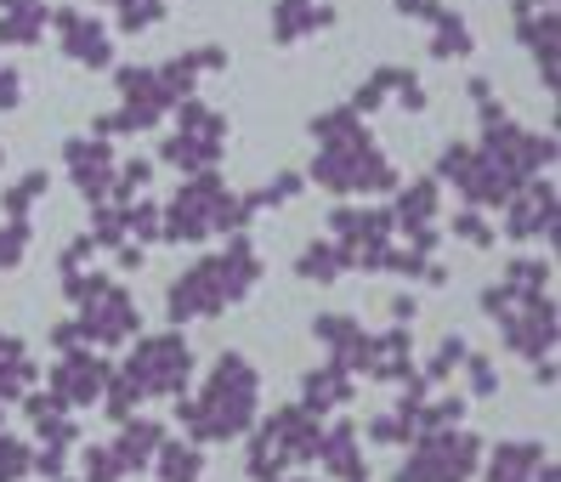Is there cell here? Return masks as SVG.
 Listing matches in <instances>:
<instances>
[{
    "mask_svg": "<svg viewBox=\"0 0 561 482\" xmlns=\"http://www.w3.org/2000/svg\"><path fill=\"white\" fill-rule=\"evenodd\" d=\"M459 233H466L471 244H493V233H488V221H482V216H459Z\"/></svg>",
    "mask_w": 561,
    "mask_h": 482,
    "instance_id": "10",
    "label": "cell"
},
{
    "mask_svg": "<svg viewBox=\"0 0 561 482\" xmlns=\"http://www.w3.org/2000/svg\"><path fill=\"white\" fill-rule=\"evenodd\" d=\"M341 267H352L346 262V244H318V250L301 255V278H312V284H329Z\"/></svg>",
    "mask_w": 561,
    "mask_h": 482,
    "instance_id": "5",
    "label": "cell"
},
{
    "mask_svg": "<svg viewBox=\"0 0 561 482\" xmlns=\"http://www.w3.org/2000/svg\"><path fill=\"white\" fill-rule=\"evenodd\" d=\"M28 250V228L23 221H12V228H0V267H18Z\"/></svg>",
    "mask_w": 561,
    "mask_h": 482,
    "instance_id": "7",
    "label": "cell"
},
{
    "mask_svg": "<svg viewBox=\"0 0 561 482\" xmlns=\"http://www.w3.org/2000/svg\"><path fill=\"white\" fill-rule=\"evenodd\" d=\"M41 193H46V176H23V182H18V187L7 193V210H12V216H23L28 205L41 199Z\"/></svg>",
    "mask_w": 561,
    "mask_h": 482,
    "instance_id": "8",
    "label": "cell"
},
{
    "mask_svg": "<svg viewBox=\"0 0 561 482\" xmlns=\"http://www.w3.org/2000/svg\"><path fill=\"white\" fill-rule=\"evenodd\" d=\"M341 398H346V380H335V364L307 375V403L312 409H329V403H341Z\"/></svg>",
    "mask_w": 561,
    "mask_h": 482,
    "instance_id": "6",
    "label": "cell"
},
{
    "mask_svg": "<svg viewBox=\"0 0 561 482\" xmlns=\"http://www.w3.org/2000/svg\"><path fill=\"white\" fill-rule=\"evenodd\" d=\"M23 471H28V455H23L18 443H7V437H0V482H18Z\"/></svg>",
    "mask_w": 561,
    "mask_h": 482,
    "instance_id": "9",
    "label": "cell"
},
{
    "mask_svg": "<svg viewBox=\"0 0 561 482\" xmlns=\"http://www.w3.org/2000/svg\"><path fill=\"white\" fill-rule=\"evenodd\" d=\"M539 466V443H505L493 455V477L488 482H527V471Z\"/></svg>",
    "mask_w": 561,
    "mask_h": 482,
    "instance_id": "3",
    "label": "cell"
},
{
    "mask_svg": "<svg viewBox=\"0 0 561 482\" xmlns=\"http://www.w3.org/2000/svg\"><path fill=\"white\" fill-rule=\"evenodd\" d=\"M471 375H477V392H482V398L493 392V386H500V375H493V369H488L482 358H471Z\"/></svg>",
    "mask_w": 561,
    "mask_h": 482,
    "instance_id": "11",
    "label": "cell"
},
{
    "mask_svg": "<svg viewBox=\"0 0 561 482\" xmlns=\"http://www.w3.org/2000/svg\"><path fill=\"white\" fill-rule=\"evenodd\" d=\"M103 386H108V369L91 364V358H69V364L57 369V398L62 403H91Z\"/></svg>",
    "mask_w": 561,
    "mask_h": 482,
    "instance_id": "2",
    "label": "cell"
},
{
    "mask_svg": "<svg viewBox=\"0 0 561 482\" xmlns=\"http://www.w3.org/2000/svg\"><path fill=\"white\" fill-rule=\"evenodd\" d=\"M187 341L182 335H153L137 346V364H130L125 375L142 386V392H176V386L187 380Z\"/></svg>",
    "mask_w": 561,
    "mask_h": 482,
    "instance_id": "1",
    "label": "cell"
},
{
    "mask_svg": "<svg viewBox=\"0 0 561 482\" xmlns=\"http://www.w3.org/2000/svg\"><path fill=\"white\" fill-rule=\"evenodd\" d=\"M159 477L164 482H199V455L187 443H159Z\"/></svg>",
    "mask_w": 561,
    "mask_h": 482,
    "instance_id": "4",
    "label": "cell"
}]
</instances>
